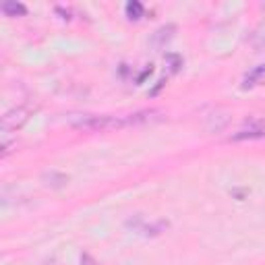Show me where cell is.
<instances>
[{"mask_svg":"<svg viewBox=\"0 0 265 265\" xmlns=\"http://www.w3.org/2000/svg\"><path fill=\"white\" fill-rule=\"evenodd\" d=\"M73 127L77 131H87V133H108V131H121L129 129L131 121L129 116H81L79 121H75Z\"/></svg>","mask_w":265,"mask_h":265,"instance_id":"obj_1","label":"cell"},{"mask_svg":"<svg viewBox=\"0 0 265 265\" xmlns=\"http://www.w3.org/2000/svg\"><path fill=\"white\" fill-rule=\"evenodd\" d=\"M31 114V108L29 106H19L11 112H7V114L3 116V129L5 131H11V129H17L19 125H23Z\"/></svg>","mask_w":265,"mask_h":265,"instance_id":"obj_2","label":"cell"},{"mask_svg":"<svg viewBox=\"0 0 265 265\" xmlns=\"http://www.w3.org/2000/svg\"><path fill=\"white\" fill-rule=\"evenodd\" d=\"M263 135H265V123H253V125H249V129H243L236 135H232V139L243 141V139H257Z\"/></svg>","mask_w":265,"mask_h":265,"instance_id":"obj_3","label":"cell"},{"mask_svg":"<svg viewBox=\"0 0 265 265\" xmlns=\"http://www.w3.org/2000/svg\"><path fill=\"white\" fill-rule=\"evenodd\" d=\"M228 123H230L228 114H211L207 118V123H205V129L209 133H222L226 127H228Z\"/></svg>","mask_w":265,"mask_h":265,"instance_id":"obj_4","label":"cell"},{"mask_svg":"<svg viewBox=\"0 0 265 265\" xmlns=\"http://www.w3.org/2000/svg\"><path fill=\"white\" fill-rule=\"evenodd\" d=\"M44 180H46L48 186H52V188H60V186H64V184L68 182V176H64V174L52 170V172H46V174H44Z\"/></svg>","mask_w":265,"mask_h":265,"instance_id":"obj_5","label":"cell"},{"mask_svg":"<svg viewBox=\"0 0 265 265\" xmlns=\"http://www.w3.org/2000/svg\"><path fill=\"white\" fill-rule=\"evenodd\" d=\"M3 13L7 15V17H21V15H25L27 13V9L23 7V5H19V3H5L3 5Z\"/></svg>","mask_w":265,"mask_h":265,"instance_id":"obj_6","label":"cell"},{"mask_svg":"<svg viewBox=\"0 0 265 265\" xmlns=\"http://www.w3.org/2000/svg\"><path fill=\"white\" fill-rule=\"evenodd\" d=\"M172 31H174V27L172 25H168V27H162L158 33H156V37H154V42L158 44V46H164L170 37H172Z\"/></svg>","mask_w":265,"mask_h":265,"instance_id":"obj_7","label":"cell"},{"mask_svg":"<svg viewBox=\"0 0 265 265\" xmlns=\"http://www.w3.org/2000/svg\"><path fill=\"white\" fill-rule=\"evenodd\" d=\"M127 13L131 19H139L143 15V7L139 3H131V5H127Z\"/></svg>","mask_w":265,"mask_h":265,"instance_id":"obj_8","label":"cell"}]
</instances>
